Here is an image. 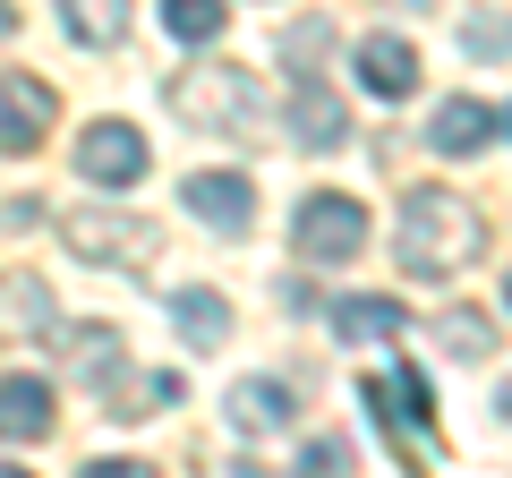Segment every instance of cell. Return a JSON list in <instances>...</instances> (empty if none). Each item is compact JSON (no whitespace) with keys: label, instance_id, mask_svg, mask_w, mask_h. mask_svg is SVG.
Listing matches in <instances>:
<instances>
[{"label":"cell","instance_id":"obj_2","mask_svg":"<svg viewBox=\"0 0 512 478\" xmlns=\"http://www.w3.org/2000/svg\"><path fill=\"white\" fill-rule=\"evenodd\" d=\"M171 111L188 129H214V137H265V94H256L248 69L231 60H197V69L171 77Z\"/></svg>","mask_w":512,"mask_h":478},{"label":"cell","instance_id":"obj_10","mask_svg":"<svg viewBox=\"0 0 512 478\" xmlns=\"http://www.w3.org/2000/svg\"><path fill=\"white\" fill-rule=\"evenodd\" d=\"M52 333V282L43 274H0V342H43Z\"/></svg>","mask_w":512,"mask_h":478},{"label":"cell","instance_id":"obj_19","mask_svg":"<svg viewBox=\"0 0 512 478\" xmlns=\"http://www.w3.org/2000/svg\"><path fill=\"white\" fill-rule=\"evenodd\" d=\"M163 402H180V376H120L111 385V419H146V410H163Z\"/></svg>","mask_w":512,"mask_h":478},{"label":"cell","instance_id":"obj_17","mask_svg":"<svg viewBox=\"0 0 512 478\" xmlns=\"http://www.w3.org/2000/svg\"><path fill=\"white\" fill-rule=\"evenodd\" d=\"M231 427H239V436H274V427H291V385H274V376L231 385Z\"/></svg>","mask_w":512,"mask_h":478},{"label":"cell","instance_id":"obj_18","mask_svg":"<svg viewBox=\"0 0 512 478\" xmlns=\"http://www.w3.org/2000/svg\"><path fill=\"white\" fill-rule=\"evenodd\" d=\"M333 333H342V342H384V333H402V299H384V291L333 299Z\"/></svg>","mask_w":512,"mask_h":478},{"label":"cell","instance_id":"obj_21","mask_svg":"<svg viewBox=\"0 0 512 478\" xmlns=\"http://www.w3.org/2000/svg\"><path fill=\"white\" fill-rule=\"evenodd\" d=\"M163 26L180 43H214L222 35V0H163Z\"/></svg>","mask_w":512,"mask_h":478},{"label":"cell","instance_id":"obj_5","mask_svg":"<svg viewBox=\"0 0 512 478\" xmlns=\"http://www.w3.org/2000/svg\"><path fill=\"white\" fill-rule=\"evenodd\" d=\"M60 239H69L77 265H146L163 248V231L146 214H120V205H77V214H60Z\"/></svg>","mask_w":512,"mask_h":478},{"label":"cell","instance_id":"obj_15","mask_svg":"<svg viewBox=\"0 0 512 478\" xmlns=\"http://www.w3.org/2000/svg\"><path fill=\"white\" fill-rule=\"evenodd\" d=\"M171 325L188 350H222L231 342V299L222 291H171Z\"/></svg>","mask_w":512,"mask_h":478},{"label":"cell","instance_id":"obj_7","mask_svg":"<svg viewBox=\"0 0 512 478\" xmlns=\"http://www.w3.org/2000/svg\"><path fill=\"white\" fill-rule=\"evenodd\" d=\"M77 180H94V188H137V180H146V137L128 129V120H94V129L77 137Z\"/></svg>","mask_w":512,"mask_h":478},{"label":"cell","instance_id":"obj_12","mask_svg":"<svg viewBox=\"0 0 512 478\" xmlns=\"http://www.w3.org/2000/svg\"><path fill=\"white\" fill-rule=\"evenodd\" d=\"M291 137H299L308 154H325V146H342V137H350V111L333 103L316 77H299V94H291Z\"/></svg>","mask_w":512,"mask_h":478},{"label":"cell","instance_id":"obj_16","mask_svg":"<svg viewBox=\"0 0 512 478\" xmlns=\"http://www.w3.org/2000/svg\"><path fill=\"white\" fill-rule=\"evenodd\" d=\"M60 26L86 52H120L128 43V0H60Z\"/></svg>","mask_w":512,"mask_h":478},{"label":"cell","instance_id":"obj_24","mask_svg":"<svg viewBox=\"0 0 512 478\" xmlns=\"http://www.w3.org/2000/svg\"><path fill=\"white\" fill-rule=\"evenodd\" d=\"M461 43H470V52H504L512 26H504V18H470V26H461Z\"/></svg>","mask_w":512,"mask_h":478},{"label":"cell","instance_id":"obj_6","mask_svg":"<svg viewBox=\"0 0 512 478\" xmlns=\"http://www.w3.org/2000/svg\"><path fill=\"white\" fill-rule=\"evenodd\" d=\"M60 129V94L26 69H0V154H35Z\"/></svg>","mask_w":512,"mask_h":478},{"label":"cell","instance_id":"obj_11","mask_svg":"<svg viewBox=\"0 0 512 478\" xmlns=\"http://www.w3.org/2000/svg\"><path fill=\"white\" fill-rule=\"evenodd\" d=\"M359 77H367V94L402 103V94L419 86V52H410L402 35H367V43H359Z\"/></svg>","mask_w":512,"mask_h":478},{"label":"cell","instance_id":"obj_25","mask_svg":"<svg viewBox=\"0 0 512 478\" xmlns=\"http://www.w3.org/2000/svg\"><path fill=\"white\" fill-rule=\"evenodd\" d=\"M9 35H18V9H9V0H0V43H9Z\"/></svg>","mask_w":512,"mask_h":478},{"label":"cell","instance_id":"obj_26","mask_svg":"<svg viewBox=\"0 0 512 478\" xmlns=\"http://www.w3.org/2000/svg\"><path fill=\"white\" fill-rule=\"evenodd\" d=\"M504 419H512V385H504Z\"/></svg>","mask_w":512,"mask_h":478},{"label":"cell","instance_id":"obj_22","mask_svg":"<svg viewBox=\"0 0 512 478\" xmlns=\"http://www.w3.org/2000/svg\"><path fill=\"white\" fill-rule=\"evenodd\" d=\"M316 52H333V26L325 18H299L291 35H282V60H291L299 77H316Z\"/></svg>","mask_w":512,"mask_h":478},{"label":"cell","instance_id":"obj_23","mask_svg":"<svg viewBox=\"0 0 512 478\" xmlns=\"http://www.w3.org/2000/svg\"><path fill=\"white\" fill-rule=\"evenodd\" d=\"M299 470H350V444L342 436H308L299 444Z\"/></svg>","mask_w":512,"mask_h":478},{"label":"cell","instance_id":"obj_27","mask_svg":"<svg viewBox=\"0 0 512 478\" xmlns=\"http://www.w3.org/2000/svg\"><path fill=\"white\" fill-rule=\"evenodd\" d=\"M410 9H427V0H410Z\"/></svg>","mask_w":512,"mask_h":478},{"label":"cell","instance_id":"obj_9","mask_svg":"<svg viewBox=\"0 0 512 478\" xmlns=\"http://www.w3.org/2000/svg\"><path fill=\"white\" fill-rule=\"evenodd\" d=\"M60 427L52 385L43 376H0V444H43Z\"/></svg>","mask_w":512,"mask_h":478},{"label":"cell","instance_id":"obj_8","mask_svg":"<svg viewBox=\"0 0 512 478\" xmlns=\"http://www.w3.org/2000/svg\"><path fill=\"white\" fill-rule=\"evenodd\" d=\"M180 197H188V214H197L205 231H222V239H239V231L256 222V188L239 180V171H197Z\"/></svg>","mask_w":512,"mask_h":478},{"label":"cell","instance_id":"obj_13","mask_svg":"<svg viewBox=\"0 0 512 478\" xmlns=\"http://www.w3.org/2000/svg\"><path fill=\"white\" fill-rule=\"evenodd\" d=\"M43 342H52L60 368H77V376H111V368H120V333H111V325H60V316H52Z\"/></svg>","mask_w":512,"mask_h":478},{"label":"cell","instance_id":"obj_14","mask_svg":"<svg viewBox=\"0 0 512 478\" xmlns=\"http://www.w3.org/2000/svg\"><path fill=\"white\" fill-rule=\"evenodd\" d=\"M495 137V111L470 103V94H453V103H436V120H427V146L436 154H478Z\"/></svg>","mask_w":512,"mask_h":478},{"label":"cell","instance_id":"obj_4","mask_svg":"<svg viewBox=\"0 0 512 478\" xmlns=\"http://www.w3.org/2000/svg\"><path fill=\"white\" fill-rule=\"evenodd\" d=\"M291 248H299V265H350L367 248V205L342 197V188H308L291 214Z\"/></svg>","mask_w":512,"mask_h":478},{"label":"cell","instance_id":"obj_3","mask_svg":"<svg viewBox=\"0 0 512 478\" xmlns=\"http://www.w3.org/2000/svg\"><path fill=\"white\" fill-rule=\"evenodd\" d=\"M359 402L384 419V436H393V453L402 461H436V402H427V376L419 368H393V376H367Z\"/></svg>","mask_w":512,"mask_h":478},{"label":"cell","instance_id":"obj_28","mask_svg":"<svg viewBox=\"0 0 512 478\" xmlns=\"http://www.w3.org/2000/svg\"><path fill=\"white\" fill-rule=\"evenodd\" d=\"M504 120H512V111H504Z\"/></svg>","mask_w":512,"mask_h":478},{"label":"cell","instance_id":"obj_20","mask_svg":"<svg viewBox=\"0 0 512 478\" xmlns=\"http://www.w3.org/2000/svg\"><path fill=\"white\" fill-rule=\"evenodd\" d=\"M436 342L453 350V359H487V350H495V325H487L478 308H444V316H436Z\"/></svg>","mask_w":512,"mask_h":478},{"label":"cell","instance_id":"obj_1","mask_svg":"<svg viewBox=\"0 0 512 478\" xmlns=\"http://www.w3.org/2000/svg\"><path fill=\"white\" fill-rule=\"evenodd\" d=\"M393 248H402V265L419 282H453L461 265H478V248H487V222H478L470 197H453V188H410L402 197V222H393Z\"/></svg>","mask_w":512,"mask_h":478}]
</instances>
